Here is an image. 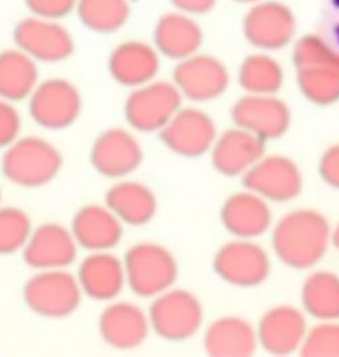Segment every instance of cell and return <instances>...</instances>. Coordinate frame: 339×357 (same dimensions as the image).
Returning <instances> with one entry per match:
<instances>
[{"instance_id": "6da1fadb", "label": "cell", "mask_w": 339, "mask_h": 357, "mask_svg": "<svg viewBox=\"0 0 339 357\" xmlns=\"http://www.w3.org/2000/svg\"><path fill=\"white\" fill-rule=\"evenodd\" d=\"M271 242L281 262L293 269H308L326 255L331 242V229L322 213L297 209L278 220Z\"/></svg>"}, {"instance_id": "7a4b0ae2", "label": "cell", "mask_w": 339, "mask_h": 357, "mask_svg": "<svg viewBox=\"0 0 339 357\" xmlns=\"http://www.w3.org/2000/svg\"><path fill=\"white\" fill-rule=\"evenodd\" d=\"M297 83L311 102L326 106L339 101V53L316 36L301 38L293 51Z\"/></svg>"}, {"instance_id": "3957f363", "label": "cell", "mask_w": 339, "mask_h": 357, "mask_svg": "<svg viewBox=\"0 0 339 357\" xmlns=\"http://www.w3.org/2000/svg\"><path fill=\"white\" fill-rule=\"evenodd\" d=\"M63 167V155L40 136L18 137L1 158V173L17 186L34 189L52 182Z\"/></svg>"}, {"instance_id": "277c9868", "label": "cell", "mask_w": 339, "mask_h": 357, "mask_svg": "<svg viewBox=\"0 0 339 357\" xmlns=\"http://www.w3.org/2000/svg\"><path fill=\"white\" fill-rule=\"evenodd\" d=\"M124 266L127 284L141 298H155L170 289L178 275L174 255L151 242L133 245L125 255Z\"/></svg>"}, {"instance_id": "5b68a950", "label": "cell", "mask_w": 339, "mask_h": 357, "mask_svg": "<svg viewBox=\"0 0 339 357\" xmlns=\"http://www.w3.org/2000/svg\"><path fill=\"white\" fill-rule=\"evenodd\" d=\"M83 292L78 279L67 269L37 271L24 288V301L37 315L60 319L74 314Z\"/></svg>"}, {"instance_id": "8992f818", "label": "cell", "mask_w": 339, "mask_h": 357, "mask_svg": "<svg viewBox=\"0 0 339 357\" xmlns=\"http://www.w3.org/2000/svg\"><path fill=\"white\" fill-rule=\"evenodd\" d=\"M78 87L63 77H49L37 84L29 97V113L33 121L48 130L71 127L81 112Z\"/></svg>"}, {"instance_id": "52a82bcc", "label": "cell", "mask_w": 339, "mask_h": 357, "mask_svg": "<svg viewBox=\"0 0 339 357\" xmlns=\"http://www.w3.org/2000/svg\"><path fill=\"white\" fill-rule=\"evenodd\" d=\"M148 318L151 329L159 337L182 341L200 331L204 311L200 301L191 292L170 288L155 296Z\"/></svg>"}, {"instance_id": "ba28073f", "label": "cell", "mask_w": 339, "mask_h": 357, "mask_svg": "<svg viewBox=\"0 0 339 357\" xmlns=\"http://www.w3.org/2000/svg\"><path fill=\"white\" fill-rule=\"evenodd\" d=\"M15 47L37 63L56 64L70 59L75 52V40L61 21L27 17L13 31Z\"/></svg>"}, {"instance_id": "9c48e42d", "label": "cell", "mask_w": 339, "mask_h": 357, "mask_svg": "<svg viewBox=\"0 0 339 357\" xmlns=\"http://www.w3.org/2000/svg\"><path fill=\"white\" fill-rule=\"evenodd\" d=\"M181 103L182 94L175 84L152 80L132 91L125 102V117L139 132H155L174 117Z\"/></svg>"}, {"instance_id": "30bf717a", "label": "cell", "mask_w": 339, "mask_h": 357, "mask_svg": "<svg viewBox=\"0 0 339 357\" xmlns=\"http://www.w3.org/2000/svg\"><path fill=\"white\" fill-rule=\"evenodd\" d=\"M243 185L266 202L285 203L300 195L303 176L287 156H263L243 174Z\"/></svg>"}, {"instance_id": "8fae6325", "label": "cell", "mask_w": 339, "mask_h": 357, "mask_svg": "<svg viewBox=\"0 0 339 357\" xmlns=\"http://www.w3.org/2000/svg\"><path fill=\"white\" fill-rule=\"evenodd\" d=\"M78 249L71 229L60 223H44L33 229L22 255L34 271L67 269L75 262Z\"/></svg>"}, {"instance_id": "7c38bea8", "label": "cell", "mask_w": 339, "mask_h": 357, "mask_svg": "<svg viewBox=\"0 0 339 357\" xmlns=\"http://www.w3.org/2000/svg\"><path fill=\"white\" fill-rule=\"evenodd\" d=\"M214 272L236 287H255L267 279L270 259L267 253L249 239L224 245L213 259Z\"/></svg>"}, {"instance_id": "4fadbf2b", "label": "cell", "mask_w": 339, "mask_h": 357, "mask_svg": "<svg viewBox=\"0 0 339 357\" xmlns=\"http://www.w3.org/2000/svg\"><path fill=\"white\" fill-rule=\"evenodd\" d=\"M217 137L213 120L203 110L180 109L160 129V139L173 153L186 158H198L212 149Z\"/></svg>"}, {"instance_id": "5bb4252c", "label": "cell", "mask_w": 339, "mask_h": 357, "mask_svg": "<svg viewBox=\"0 0 339 357\" xmlns=\"http://www.w3.org/2000/svg\"><path fill=\"white\" fill-rule=\"evenodd\" d=\"M90 159L101 176L121 179L129 176L141 165L143 149L129 130L110 128L95 139Z\"/></svg>"}, {"instance_id": "9a60e30c", "label": "cell", "mask_w": 339, "mask_h": 357, "mask_svg": "<svg viewBox=\"0 0 339 357\" xmlns=\"http://www.w3.org/2000/svg\"><path fill=\"white\" fill-rule=\"evenodd\" d=\"M236 127L243 128L263 142L281 137L290 126V112L287 103L274 96L249 94L232 107Z\"/></svg>"}, {"instance_id": "2e32d148", "label": "cell", "mask_w": 339, "mask_h": 357, "mask_svg": "<svg viewBox=\"0 0 339 357\" xmlns=\"http://www.w3.org/2000/svg\"><path fill=\"white\" fill-rule=\"evenodd\" d=\"M174 80L182 96L191 101L204 102L220 97L227 90L230 75L214 57L193 54L178 64Z\"/></svg>"}, {"instance_id": "e0dca14e", "label": "cell", "mask_w": 339, "mask_h": 357, "mask_svg": "<svg viewBox=\"0 0 339 357\" xmlns=\"http://www.w3.org/2000/svg\"><path fill=\"white\" fill-rule=\"evenodd\" d=\"M104 342L120 351L140 347L151 331L148 314L131 302H114L104 308L98 322Z\"/></svg>"}, {"instance_id": "ac0fdd59", "label": "cell", "mask_w": 339, "mask_h": 357, "mask_svg": "<svg viewBox=\"0 0 339 357\" xmlns=\"http://www.w3.org/2000/svg\"><path fill=\"white\" fill-rule=\"evenodd\" d=\"M307 334L304 314L290 306L274 307L260 321L257 338L263 349L274 356H287L299 351Z\"/></svg>"}, {"instance_id": "d6986e66", "label": "cell", "mask_w": 339, "mask_h": 357, "mask_svg": "<svg viewBox=\"0 0 339 357\" xmlns=\"http://www.w3.org/2000/svg\"><path fill=\"white\" fill-rule=\"evenodd\" d=\"M77 279L83 295L98 302H111L127 284L124 259L110 252H91L79 265Z\"/></svg>"}, {"instance_id": "ffe728a7", "label": "cell", "mask_w": 339, "mask_h": 357, "mask_svg": "<svg viewBox=\"0 0 339 357\" xmlns=\"http://www.w3.org/2000/svg\"><path fill=\"white\" fill-rule=\"evenodd\" d=\"M123 222L107 205L88 204L72 219L71 231L79 248L91 252H110L123 239Z\"/></svg>"}, {"instance_id": "44dd1931", "label": "cell", "mask_w": 339, "mask_h": 357, "mask_svg": "<svg viewBox=\"0 0 339 357\" xmlns=\"http://www.w3.org/2000/svg\"><path fill=\"white\" fill-rule=\"evenodd\" d=\"M244 33L258 48L280 50L290 43L294 34L293 14L281 3L262 1L249 11Z\"/></svg>"}, {"instance_id": "7402d4cb", "label": "cell", "mask_w": 339, "mask_h": 357, "mask_svg": "<svg viewBox=\"0 0 339 357\" xmlns=\"http://www.w3.org/2000/svg\"><path fill=\"white\" fill-rule=\"evenodd\" d=\"M210 150L214 169L224 176L235 177L244 174L265 156V142L254 133L236 127L216 137Z\"/></svg>"}, {"instance_id": "603a6c76", "label": "cell", "mask_w": 339, "mask_h": 357, "mask_svg": "<svg viewBox=\"0 0 339 357\" xmlns=\"http://www.w3.org/2000/svg\"><path fill=\"white\" fill-rule=\"evenodd\" d=\"M271 209L254 192H237L230 196L221 209L224 227L239 239L261 236L271 226Z\"/></svg>"}, {"instance_id": "cb8c5ba5", "label": "cell", "mask_w": 339, "mask_h": 357, "mask_svg": "<svg viewBox=\"0 0 339 357\" xmlns=\"http://www.w3.org/2000/svg\"><path fill=\"white\" fill-rule=\"evenodd\" d=\"M109 73L125 87H140L150 83L159 71L157 51L141 41H125L117 45L109 56Z\"/></svg>"}, {"instance_id": "d4e9b609", "label": "cell", "mask_w": 339, "mask_h": 357, "mask_svg": "<svg viewBox=\"0 0 339 357\" xmlns=\"http://www.w3.org/2000/svg\"><path fill=\"white\" fill-rule=\"evenodd\" d=\"M106 205L123 225L140 227L152 220L157 203L154 192L147 185L124 179L107 190Z\"/></svg>"}, {"instance_id": "484cf974", "label": "cell", "mask_w": 339, "mask_h": 357, "mask_svg": "<svg viewBox=\"0 0 339 357\" xmlns=\"http://www.w3.org/2000/svg\"><path fill=\"white\" fill-rule=\"evenodd\" d=\"M257 345L258 338L254 328L237 317L216 319L204 335V347L209 356H253Z\"/></svg>"}, {"instance_id": "4316f807", "label": "cell", "mask_w": 339, "mask_h": 357, "mask_svg": "<svg viewBox=\"0 0 339 357\" xmlns=\"http://www.w3.org/2000/svg\"><path fill=\"white\" fill-rule=\"evenodd\" d=\"M37 64L17 47L0 52V98L14 103L29 100L40 83Z\"/></svg>"}, {"instance_id": "83f0119b", "label": "cell", "mask_w": 339, "mask_h": 357, "mask_svg": "<svg viewBox=\"0 0 339 357\" xmlns=\"http://www.w3.org/2000/svg\"><path fill=\"white\" fill-rule=\"evenodd\" d=\"M203 41V33L194 21L182 14H167L157 22L155 45L170 59L193 56Z\"/></svg>"}, {"instance_id": "f1b7e54d", "label": "cell", "mask_w": 339, "mask_h": 357, "mask_svg": "<svg viewBox=\"0 0 339 357\" xmlns=\"http://www.w3.org/2000/svg\"><path fill=\"white\" fill-rule=\"evenodd\" d=\"M301 302L319 321L339 319V278L331 272H315L303 284Z\"/></svg>"}, {"instance_id": "f546056e", "label": "cell", "mask_w": 339, "mask_h": 357, "mask_svg": "<svg viewBox=\"0 0 339 357\" xmlns=\"http://www.w3.org/2000/svg\"><path fill=\"white\" fill-rule=\"evenodd\" d=\"M75 13L86 29L111 34L128 22L131 6L128 0H78Z\"/></svg>"}, {"instance_id": "4dcf8cb0", "label": "cell", "mask_w": 339, "mask_h": 357, "mask_svg": "<svg viewBox=\"0 0 339 357\" xmlns=\"http://www.w3.org/2000/svg\"><path fill=\"white\" fill-rule=\"evenodd\" d=\"M239 82L249 94L273 96L284 82L281 66L266 54L247 57L239 71Z\"/></svg>"}, {"instance_id": "1f68e13d", "label": "cell", "mask_w": 339, "mask_h": 357, "mask_svg": "<svg viewBox=\"0 0 339 357\" xmlns=\"http://www.w3.org/2000/svg\"><path fill=\"white\" fill-rule=\"evenodd\" d=\"M31 231V219L24 209L0 206V255L22 252Z\"/></svg>"}, {"instance_id": "d6a6232c", "label": "cell", "mask_w": 339, "mask_h": 357, "mask_svg": "<svg viewBox=\"0 0 339 357\" xmlns=\"http://www.w3.org/2000/svg\"><path fill=\"white\" fill-rule=\"evenodd\" d=\"M299 351L304 357H339L338 322L322 321L307 331Z\"/></svg>"}, {"instance_id": "836d02e7", "label": "cell", "mask_w": 339, "mask_h": 357, "mask_svg": "<svg viewBox=\"0 0 339 357\" xmlns=\"http://www.w3.org/2000/svg\"><path fill=\"white\" fill-rule=\"evenodd\" d=\"M22 130V117L14 102L0 98V149L14 143Z\"/></svg>"}, {"instance_id": "e575fe53", "label": "cell", "mask_w": 339, "mask_h": 357, "mask_svg": "<svg viewBox=\"0 0 339 357\" xmlns=\"http://www.w3.org/2000/svg\"><path fill=\"white\" fill-rule=\"evenodd\" d=\"M31 15L61 21L75 13L78 0H24Z\"/></svg>"}, {"instance_id": "d590c367", "label": "cell", "mask_w": 339, "mask_h": 357, "mask_svg": "<svg viewBox=\"0 0 339 357\" xmlns=\"http://www.w3.org/2000/svg\"><path fill=\"white\" fill-rule=\"evenodd\" d=\"M319 173L327 185L339 189V144L331 146L322 155Z\"/></svg>"}, {"instance_id": "8d00e7d4", "label": "cell", "mask_w": 339, "mask_h": 357, "mask_svg": "<svg viewBox=\"0 0 339 357\" xmlns=\"http://www.w3.org/2000/svg\"><path fill=\"white\" fill-rule=\"evenodd\" d=\"M178 8L190 14H203L209 11L216 0H171Z\"/></svg>"}, {"instance_id": "74e56055", "label": "cell", "mask_w": 339, "mask_h": 357, "mask_svg": "<svg viewBox=\"0 0 339 357\" xmlns=\"http://www.w3.org/2000/svg\"><path fill=\"white\" fill-rule=\"evenodd\" d=\"M331 242L336 245V248L339 250V225L338 227L331 232Z\"/></svg>"}, {"instance_id": "f35d334b", "label": "cell", "mask_w": 339, "mask_h": 357, "mask_svg": "<svg viewBox=\"0 0 339 357\" xmlns=\"http://www.w3.org/2000/svg\"><path fill=\"white\" fill-rule=\"evenodd\" d=\"M239 1H257V0H239Z\"/></svg>"}, {"instance_id": "ab89813d", "label": "cell", "mask_w": 339, "mask_h": 357, "mask_svg": "<svg viewBox=\"0 0 339 357\" xmlns=\"http://www.w3.org/2000/svg\"><path fill=\"white\" fill-rule=\"evenodd\" d=\"M0 202H1V189H0Z\"/></svg>"}]
</instances>
